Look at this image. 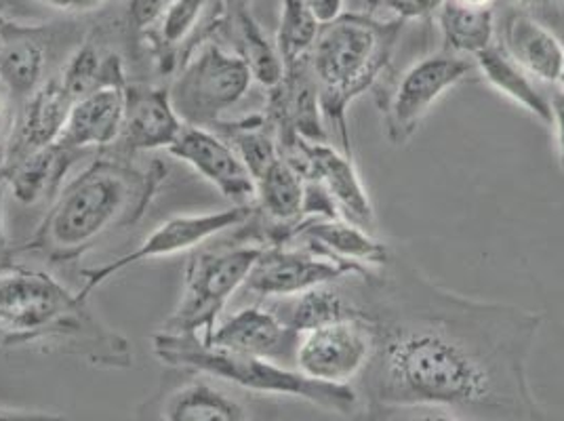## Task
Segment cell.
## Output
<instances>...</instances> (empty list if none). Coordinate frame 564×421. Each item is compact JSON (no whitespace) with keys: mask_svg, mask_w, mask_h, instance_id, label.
<instances>
[{"mask_svg":"<svg viewBox=\"0 0 564 421\" xmlns=\"http://www.w3.org/2000/svg\"><path fill=\"white\" fill-rule=\"evenodd\" d=\"M373 354L354 388L362 404H436L471 421H547L529 379L543 314L476 300L394 251L352 277Z\"/></svg>","mask_w":564,"mask_h":421,"instance_id":"6da1fadb","label":"cell"},{"mask_svg":"<svg viewBox=\"0 0 564 421\" xmlns=\"http://www.w3.org/2000/svg\"><path fill=\"white\" fill-rule=\"evenodd\" d=\"M0 344L62 352L106 369L133 365L129 342L95 316L89 300L43 270L15 263L0 266Z\"/></svg>","mask_w":564,"mask_h":421,"instance_id":"7a4b0ae2","label":"cell"},{"mask_svg":"<svg viewBox=\"0 0 564 421\" xmlns=\"http://www.w3.org/2000/svg\"><path fill=\"white\" fill-rule=\"evenodd\" d=\"M165 175L159 163L140 169L124 156H99L64 184L20 251L39 253L51 263L85 256L108 233L133 226Z\"/></svg>","mask_w":564,"mask_h":421,"instance_id":"3957f363","label":"cell"},{"mask_svg":"<svg viewBox=\"0 0 564 421\" xmlns=\"http://www.w3.org/2000/svg\"><path fill=\"white\" fill-rule=\"evenodd\" d=\"M402 22H379L365 13H341L321 25L310 53L318 85L323 118L333 143L352 156L348 110L369 89H376L399 41Z\"/></svg>","mask_w":564,"mask_h":421,"instance_id":"277c9868","label":"cell"},{"mask_svg":"<svg viewBox=\"0 0 564 421\" xmlns=\"http://www.w3.org/2000/svg\"><path fill=\"white\" fill-rule=\"evenodd\" d=\"M152 350L169 367L209 375L253 395L297 398L348 420H352L362 407L354 386L323 384L295 367L215 350L196 335H171L159 331L152 335Z\"/></svg>","mask_w":564,"mask_h":421,"instance_id":"5b68a950","label":"cell"},{"mask_svg":"<svg viewBox=\"0 0 564 421\" xmlns=\"http://www.w3.org/2000/svg\"><path fill=\"white\" fill-rule=\"evenodd\" d=\"M261 245H240L224 251H205L189 259L180 304L166 319L163 333L196 335L212 339L217 319L245 281L261 256Z\"/></svg>","mask_w":564,"mask_h":421,"instance_id":"8992f818","label":"cell"},{"mask_svg":"<svg viewBox=\"0 0 564 421\" xmlns=\"http://www.w3.org/2000/svg\"><path fill=\"white\" fill-rule=\"evenodd\" d=\"M476 72L474 57L438 51L411 64L399 78L377 94L386 138L406 145L443 95Z\"/></svg>","mask_w":564,"mask_h":421,"instance_id":"52a82bcc","label":"cell"},{"mask_svg":"<svg viewBox=\"0 0 564 421\" xmlns=\"http://www.w3.org/2000/svg\"><path fill=\"white\" fill-rule=\"evenodd\" d=\"M253 76L245 60L219 45L200 48L169 89L184 125L213 129L249 94Z\"/></svg>","mask_w":564,"mask_h":421,"instance_id":"ba28073f","label":"cell"},{"mask_svg":"<svg viewBox=\"0 0 564 421\" xmlns=\"http://www.w3.org/2000/svg\"><path fill=\"white\" fill-rule=\"evenodd\" d=\"M253 215H256L253 205H235L230 209L217 210V213L213 210V213H200V215L171 217V219H166L165 224H161L152 235L145 236L133 251L112 259L99 268L83 270L85 284L78 293L85 300H89L94 291H97L110 279H115L122 270L138 266L141 261L186 253L189 249H196L198 245L207 242L213 236L247 224Z\"/></svg>","mask_w":564,"mask_h":421,"instance_id":"9c48e42d","label":"cell"},{"mask_svg":"<svg viewBox=\"0 0 564 421\" xmlns=\"http://www.w3.org/2000/svg\"><path fill=\"white\" fill-rule=\"evenodd\" d=\"M365 270L367 266L341 261L310 245L263 247L245 281V289L259 300L270 302Z\"/></svg>","mask_w":564,"mask_h":421,"instance_id":"30bf717a","label":"cell"},{"mask_svg":"<svg viewBox=\"0 0 564 421\" xmlns=\"http://www.w3.org/2000/svg\"><path fill=\"white\" fill-rule=\"evenodd\" d=\"M373 354L371 328L360 321H337L300 335L295 369L333 386H354Z\"/></svg>","mask_w":564,"mask_h":421,"instance_id":"8fae6325","label":"cell"},{"mask_svg":"<svg viewBox=\"0 0 564 421\" xmlns=\"http://www.w3.org/2000/svg\"><path fill=\"white\" fill-rule=\"evenodd\" d=\"M282 159L293 164L306 180H318L329 190L344 219L377 235L376 207L354 164V156L333 143H314L295 138L281 150Z\"/></svg>","mask_w":564,"mask_h":421,"instance_id":"7c38bea8","label":"cell"},{"mask_svg":"<svg viewBox=\"0 0 564 421\" xmlns=\"http://www.w3.org/2000/svg\"><path fill=\"white\" fill-rule=\"evenodd\" d=\"M169 154L192 166L221 196L236 205H251V201H256L251 171L238 156L235 145L217 131L184 125L180 138L169 148Z\"/></svg>","mask_w":564,"mask_h":421,"instance_id":"4fadbf2b","label":"cell"},{"mask_svg":"<svg viewBox=\"0 0 564 421\" xmlns=\"http://www.w3.org/2000/svg\"><path fill=\"white\" fill-rule=\"evenodd\" d=\"M205 344L215 350L295 367L300 333L286 327L268 305H249L215 328Z\"/></svg>","mask_w":564,"mask_h":421,"instance_id":"5bb4252c","label":"cell"},{"mask_svg":"<svg viewBox=\"0 0 564 421\" xmlns=\"http://www.w3.org/2000/svg\"><path fill=\"white\" fill-rule=\"evenodd\" d=\"M182 129L184 120L175 112L169 89L127 85V106L117 140L120 154L169 150Z\"/></svg>","mask_w":564,"mask_h":421,"instance_id":"9a60e30c","label":"cell"},{"mask_svg":"<svg viewBox=\"0 0 564 421\" xmlns=\"http://www.w3.org/2000/svg\"><path fill=\"white\" fill-rule=\"evenodd\" d=\"M72 104L74 101L64 91L57 76L45 80L24 104H20V112L4 150V163L0 169L18 163L25 154L59 140Z\"/></svg>","mask_w":564,"mask_h":421,"instance_id":"2e32d148","label":"cell"},{"mask_svg":"<svg viewBox=\"0 0 564 421\" xmlns=\"http://www.w3.org/2000/svg\"><path fill=\"white\" fill-rule=\"evenodd\" d=\"M497 43L538 83L556 85L563 68L564 43L547 25L510 9L499 24Z\"/></svg>","mask_w":564,"mask_h":421,"instance_id":"e0dca14e","label":"cell"},{"mask_svg":"<svg viewBox=\"0 0 564 421\" xmlns=\"http://www.w3.org/2000/svg\"><path fill=\"white\" fill-rule=\"evenodd\" d=\"M127 106V83L106 85L72 104L59 143L83 152L87 148L115 145L122 129Z\"/></svg>","mask_w":564,"mask_h":421,"instance_id":"ac0fdd59","label":"cell"},{"mask_svg":"<svg viewBox=\"0 0 564 421\" xmlns=\"http://www.w3.org/2000/svg\"><path fill=\"white\" fill-rule=\"evenodd\" d=\"M352 277L354 274H348L339 281L325 282L307 289L304 293L270 300L263 305H268L286 327L293 328L300 335L310 328L323 327L337 321L360 319Z\"/></svg>","mask_w":564,"mask_h":421,"instance_id":"d6986e66","label":"cell"},{"mask_svg":"<svg viewBox=\"0 0 564 421\" xmlns=\"http://www.w3.org/2000/svg\"><path fill=\"white\" fill-rule=\"evenodd\" d=\"M78 154L80 152L55 141L25 154L18 163L0 169V175L4 180V186L11 190L13 198L32 207L53 201L59 194Z\"/></svg>","mask_w":564,"mask_h":421,"instance_id":"ffe728a7","label":"cell"},{"mask_svg":"<svg viewBox=\"0 0 564 421\" xmlns=\"http://www.w3.org/2000/svg\"><path fill=\"white\" fill-rule=\"evenodd\" d=\"M293 242H302L316 247L333 258L341 261H350L358 266L376 268L386 263L394 249L383 242L377 235L356 226L352 222L337 217V219H304L297 235L293 236Z\"/></svg>","mask_w":564,"mask_h":421,"instance_id":"44dd1931","label":"cell"},{"mask_svg":"<svg viewBox=\"0 0 564 421\" xmlns=\"http://www.w3.org/2000/svg\"><path fill=\"white\" fill-rule=\"evenodd\" d=\"M476 72L494 87L497 94L512 99L520 108L531 112L543 125H550V99L540 83L518 66L517 62L495 41L491 47L480 51L474 57Z\"/></svg>","mask_w":564,"mask_h":421,"instance_id":"7402d4cb","label":"cell"},{"mask_svg":"<svg viewBox=\"0 0 564 421\" xmlns=\"http://www.w3.org/2000/svg\"><path fill=\"white\" fill-rule=\"evenodd\" d=\"M47 47L32 32L0 30V83L24 104L45 83Z\"/></svg>","mask_w":564,"mask_h":421,"instance_id":"603a6c76","label":"cell"},{"mask_svg":"<svg viewBox=\"0 0 564 421\" xmlns=\"http://www.w3.org/2000/svg\"><path fill=\"white\" fill-rule=\"evenodd\" d=\"M306 177L279 156L256 177V209L276 226H293L304 219Z\"/></svg>","mask_w":564,"mask_h":421,"instance_id":"cb8c5ba5","label":"cell"},{"mask_svg":"<svg viewBox=\"0 0 564 421\" xmlns=\"http://www.w3.org/2000/svg\"><path fill=\"white\" fill-rule=\"evenodd\" d=\"M436 18L443 34V48L448 53L476 57L497 41L495 9H470L445 0Z\"/></svg>","mask_w":564,"mask_h":421,"instance_id":"d4e9b609","label":"cell"},{"mask_svg":"<svg viewBox=\"0 0 564 421\" xmlns=\"http://www.w3.org/2000/svg\"><path fill=\"white\" fill-rule=\"evenodd\" d=\"M165 421H251L249 409L207 381H194L169 398Z\"/></svg>","mask_w":564,"mask_h":421,"instance_id":"484cf974","label":"cell"},{"mask_svg":"<svg viewBox=\"0 0 564 421\" xmlns=\"http://www.w3.org/2000/svg\"><path fill=\"white\" fill-rule=\"evenodd\" d=\"M57 78L72 101L94 94L99 87L127 83L120 60L115 55H104L94 43H85L76 48Z\"/></svg>","mask_w":564,"mask_h":421,"instance_id":"4316f807","label":"cell"},{"mask_svg":"<svg viewBox=\"0 0 564 421\" xmlns=\"http://www.w3.org/2000/svg\"><path fill=\"white\" fill-rule=\"evenodd\" d=\"M235 25L238 39L236 55L245 60L253 80H258L259 85H263L265 89L276 87L284 76L281 55L276 45L265 39V34L242 2L236 7Z\"/></svg>","mask_w":564,"mask_h":421,"instance_id":"83f0119b","label":"cell"},{"mask_svg":"<svg viewBox=\"0 0 564 421\" xmlns=\"http://www.w3.org/2000/svg\"><path fill=\"white\" fill-rule=\"evenodd\" d=\"M318 30L321 24L307 9L306 0H282L276 51L284 68H291L310 57Z\"/></svg>","mask_w":564,"mask_h":421,"instance_id":"f1b7e54d","label":"cell"},{"mask_svg":"<svg viewBox=\"0 0 564 421\" xmlns=\"http://www.w3.org/2000/svg\"><path fill=\"white\" fill-rule=\"evenodd\" d=\"M352 421H471L451 409L436 404H394V402H367Z\"/></svg>","mask_w":564,"mask_h":421,"instance_id":"f546056e","label":"cell"},{"mask_svg":"<svg viewBox=\"0 0 564 421\" xmlns=\"http://www.w3.org/2000/svg\"><path fill=\"white\" fill-rule=\"evenodd\" d=\"M205 7L207 0H175L159 22L161 48L173 53L180 45H184L189 34L196 30Z\"/></svg>","mask_w":564,"mask_h":421,"instance_id":"4dcf8cb0","label":"cell"},{"mask_svg":"<svg viewBox=\"0 0 564 421\" xmlns=\"http://www.w3.org/2000/svg\"><path fill=\"white\" fill-rule=\"evenodd\" d=\"M445 0H373L377 9H386L394 15V20H423L436 15Z\"/></svg>","mask_w":564,"mask_h":421,"instance_id":"1f68e13d","label":"cell"},{"mask_svg":"<svg viewBox=\"0 0 564 421\" xmlns=\"http://www.w3.org/2000/svg\"><path fill=\"white\" fill-rule=\"evenodd\" d=\"M173 2L175 0H129V24H133L135 30H145L150 25L159 24Z\"/></svg>","mask_w":564,"mask_h":421,"instance_id":"d6a6232c","label":"cell"},{"mask_svg":"<svg viewBox=\"0 0 564 421\" xmlns=\"http://www.w3.org/2000/svg\"><path fill=\"white\" fill-rule=\"evenodd\" d=\"M550 99V127L554 131V140H556V154H558V164L564 171V91L554 85V89L547 94Z\"/></svg>","mask_w":564,"mask_h":421,"instance_id":"836d02e7","label":"cell"},{"mask_svg":"<svg viewBox=\"0 0 564 421\" xmlns=\"http://www.w3.org/2000/svg\"><path fill=\"white\" fill-rule=\"evenodd\" d=\"M15 97L0 83V145L7 150V143L11 138L13 125H15Z\"/></svg>","mask_w":564,"mask_h":421,"instance_id":"e575fe53","label":"cell"},{"mask_svg":"<svg viewBox=\"0 0 564 421\" xmlns=\"http://www.w3.org/2000/svg\"><path fill=\"white\" fill-rule=\"evenodd\" d=\"M306 4L321 25L335 22L344 13V0H306Z\"/></svg>","mask_w":564,"mask_h":421,"instance_id":"d590c367","label":"cell"},{"mask_svg":"<svg viewBox=\"0 0 564 421\" xmlns=\"http://www.w3.org/2000/svg\"><path fill=\"white\" fill-rule=\"evenodd\" d=\"M41 4H47L51 9L64 11V13H87L94 11L97 7H101L108 0H36Z\"/></svg>","mask_w":564,"mask_h":421,"instance_id":"8d00e7d4","label":"cell"},{"mask_svg":"<svg viewBox=\"0 0 564 421\" xmlns=\"http://www.w3.org/2000/svg\"><path fill=\"white\" fill-rule=\"evenodd\" d=\"M0 421H66L57 413L45 411H22V409H2L0 407Z\"/></svg>","mask_w":564,"mask_h":421,"instance_id":"74e56055","label":"cell"},{"mask_svg":"<svg viewBox=\"0 0 564 421\" xmlns=\"http://www.w3.org/2000/svg\"><path fill=\"white\" fill-rule=\"evenodd\" d=\"M547 4H550V0H510V7L514 11H522V13L531 15V18H535L538 22L543 18Z\"/></svg>","mask_w":564,"mask_h":421,"instance_id":"f35d334b","label":"cell"},{"mask_svg":"<svg viewBox=\"0 0 564 421\" xmlns=\"http://www.w3.org/2000/svg\"><path fill=\"white\" fill-rule=\"evenodd\" d=\"M457 4L470 7V9H494L495 0H453Z\"/></svg>","mask_w":564,"mask_h":421,"instance_id":"ab89813d","label":"cell"},{"mask_svg":"<svg viewBox=\"0 0 564 421\" xmlns=\"http://www.w3.org/2000/svg\"><path fill=\"white\" fill-rule=\"evenodd\" d=\"M4 180L0 175V242H2V198H4Z\"/></svg>","mask_w":564,"mask_h":421,"instance_id":"60d3db41","label":"cell"},{"mask_svg":"<svg viewBox=\"0 0 564 421\" xmlns=\"http://www.w3.org/2000/svg\"><path fill=\"white\" fill-rule=\"evenodd\" d=\"M556 87H558V89H563L564 91V62L563 68H561V74H558V80H556Z\"/></svg>","mask_w":564,"mask_h":421,"instance_id":"b9f144b4","label":"cell"}]
</instances>
